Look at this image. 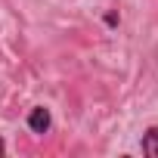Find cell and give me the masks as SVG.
I'll return each instance as SVG.
<instances>
[{
	"label": "cell",
	"instance_id": "obj_3",
	"mask_svg": "<svg viewBox=\"0 0 158 158\" xmlns=\"http://www.w3.org/2000/svg\"><path fill=\"white\" fill-rule=\"evenodd\" d=\"M0 155H6V143L3 139H0Z\"/></svg>",
	"mask_w": 158,
	"mask_h": 158
},
{
	"label": "cell",
	"instance_id": "obj_1",
	"mask_svg": "<svg viewBox=\"0 0 158 158\" xmlns=\"http://www.w3.org/2000/svg\"><path fill=\"white\" fill-rule=\"evenodd\" d=\"M50 124H53V118H50V109H44V106H34V109H31V115H28V127H31L34 133H47V130H50Z\"/></svg>",
	"mask_w": 158,
	"mask_h": 158
},
{
	"label": "cell",
	"instance_id": "obj_2",
	"mask_svg": "<svg viewBox=\"0 0 158 158\" xmlns=\"http://www.w3.org/2000/svg\"><path fill=\"white\" fill-rule=\"evenodd\" d=\"M143 152L149 158H158V127H149L146 136H143Z\"/></svg>",
	"mask_w": 158,
	"mask_h": 158
}]
</instances>
